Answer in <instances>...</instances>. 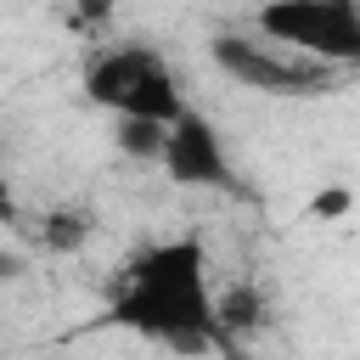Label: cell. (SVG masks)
Returning <instances> with one entry per match:
<instances>
[{
	"instance_id": "1",
	"label": "cell",
	"mask_w": 360,
	"mask_h": 360,
	"mask_svg": "<svg viewBox=\"0 0 360 360\" xmlns=\"http://www.w3.org/2000/svg\"><path fill=\"white\" fill-rule=\"evenodd\" d=\"M107 321L146 343H163L174 354H208V349L231 343L219 326V298L208 281L202 236L186 231V236L135 248L118 264V281L107 292Z\"/></svg>"
},
{
	"instance_id": "2",
	"label": "cell",
	"mask_w": 360,
	"mask_h": 360,
	"mask_svg": "<svg viewBox=\"0 0 360 360\" xmlns=\"http://www.w3.org/2000/svg\"><path fill=\"white\" fill-rule=\"evenodd\" d=\"M84 101L112 112V118H158L174 124L191 101L180 96V79L158 45H101L84 68Z\"/></svg>"
},
{
	"instance_id": "3",
	"label": "cell",
	"mask_w": 360,
	"mask_h": 360,
	"mask_svg": "<svg viewBox=\"0 0 360 360\" xmlns=\"http://www.w3.org/2000/svg\"><path fill=\"white\" fill-rule=\"evenodd\" d=\"M259 34L326 68H360V0H264Z\"/></svg>"
},
{
	"instance_id": "4",
	"label": "cell",
	"mask_w": 360,
	"mask_h": 360,
	"mask_svg": "<svg viewBox=\"0 0 360 360\" xmlns=\"http://www.w3.org/2000/svg\"><path fill=\"white\" fill-rule=\"evenodd\" d=\"M208 56L225 79H236L242 90H259V96H326V90H338V68L298 56L264 34H214Z\"/></svg>"
},
{
	"instance_id": "5",
	"label": "cell",
	"mask_w": 360,
	"mask_h": 360,
	"mask_svg": "<svg viewBox=\"0 0 360 360\" xmlns=\"http://www.w3.org/2000/svg\"><path fill=\"white\" fill-rule=\"evenodd\" d=\"M163 174L174 186H191V191H225L236 186V169H231V152L214 129L208 112L186 107L174 124H169V141H163Z\"/></svg>"
},
{
	"instance_id": "6",
	"label": "cell",
	"mask_w": 360,
	"mask_h": 360,
	"mask_svg": "<svg viewBox=\"0 0 360 360\" xmlns=\"http://www.w3.org/2000/svg\"><path fill=\"white\" fill-rule=\"evenodd\" d=\"M90 231H96V214L79 202H56L39 214V248L45 253H79L90 242Z\"/></svg>"
},
{
	"instance_id": "7",
	"label": "cell",
	"mask_w": 360,
	"mask_h": 360,
	"mask_svg": "<svg viewBox=\"0 0 360 360\" xmlns=\"http://www.w3.org/2000/svg\"><path fill=\"white\" fill-rule=\"evenodd\" d=\"M163 141H169V124L158 118H112V146L135 163H163Z\"/></svg>"
},
{
	"instance_id": "8",
	"label": "cell",
	"mask_w": 360,
	"mask_h": 360,
	"mask_svg": "<svg viewBox=\"0 0 360 360\" xmlns=\"http://www.w3.org/2000/svg\"><path fill=\"white\" fill-rule=\"evenodd\" d=\"M219 326H225V338L259 332V326H264V298H259L253 287H231V292L219 298Z\"/></svg>"
},
{
	"instance_id": "9",
	"label": "cell",
	"mask_w": 360,
	"mask_h": 360,
	"mask_svg": "<svg viewBox=\"0 0 360 360\" xmlns=\"http://www.w3.org/2000/svg\"><path fill=\"white\" fill-rule=\"evenodd\" d=\"M112 17V0H73V11H68V22L84 34V28H101Z\"/></svg>"
}]
</instances>
